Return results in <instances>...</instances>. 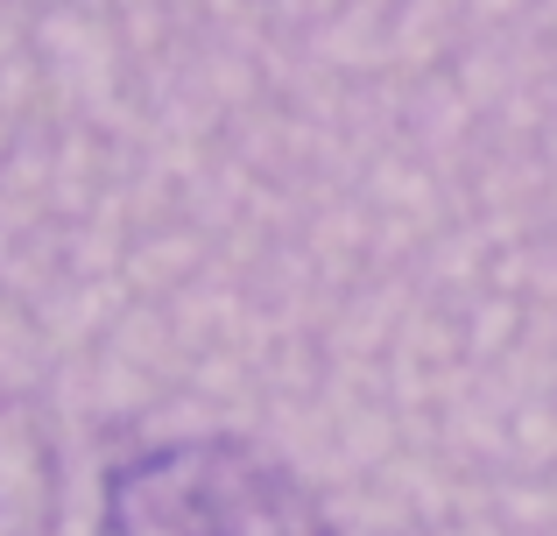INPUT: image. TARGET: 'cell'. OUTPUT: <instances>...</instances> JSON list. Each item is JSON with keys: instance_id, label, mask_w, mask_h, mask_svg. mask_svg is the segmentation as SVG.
Listing matches in <instances>:
<instances>
[{"instance_id": "cell-1", "label": "cell", "mask_w": 557, "mask_h": 536, "mask_svg": "<svg viewBox=\"0 0 557 536\" xmlns=\"http://www.w3.org/2000/svg\"><path fill=\"white\" fill-rule=\"evenodd\" d=\"M113 536H332L275 466L226 445L156 452L113 481Z\"/></svg>"}]
</instances>
